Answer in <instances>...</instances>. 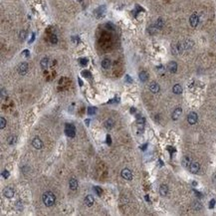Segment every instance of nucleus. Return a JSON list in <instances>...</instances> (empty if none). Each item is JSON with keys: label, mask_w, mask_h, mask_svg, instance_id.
Instances as JSON below:
<instances>
[{"label": "nucleus", "mask_w": 216, "mask_h": 216, "mask_svg": "<svg viewBox=\"0 0 216 216\" xmlns=\"http://www.w3.org/2000/svg\"><path fill=\"white\" fill-rule=\"evenodd\" d=\"M42 201L45 204V206H47V207L53 206L55 204V201H56L55 194L53 192H51V191H47V192L43 193V195H42Z\"/></svg>", "instance_id": "f257e3e1"}, {"label": "nucleus", "mask_w": 216, "mask_h": 216, "mask_svg": "<svg viewBox=\"0 0 216 216\" xmlns=\"http://www.w3.org/2000/svg\"><path fill=\"white\" fill-rule=\"evenodd\" d=\"M65 133L69 137H74L76 135V130L75 127L72 124H67L66 128H65Z\"/></svg>", "instance_id": "f03ea898"}, {"label": "nucleus", "mask_w": 216, "mask_h": 216, "mask_svg": "<svg viewBox=\"0 0 216 216\" xmlns=\"http://www.w3.org/2000/svg\"><path fill=\"white\" fill-rule=\"evenodd\" d=\"M121 175L123 178L127 179V180H132L133 179V173L129 168H124L121 172Z\"/></svg>", "instance_id": "7ed1b4c3"}, {"label": "nucleus", "mask_w": 216, "mask_h": 216, "mask_svg": "<svg viewBox=\"0 0 216 216\" xmlns=\"http://www.w3.org/2000/svg\"><path fill=\"white\" fill-rule=\"evenodd\" d=\"M197 120H198V117H197V114L194 113V112H191L187 117V121L190 125H195L197 123Z\"/></svg>", "instance_id": "20e7f679"}, {"label": "nucleus", "mask_w": 216, "mask_h": 216, "mask_svg": "<svg viewBox=\"0 0 216 216\" xmlns=\"http://www.w3.org/2000/svg\"><path fill=\"white\" fill-rule=\"evenodd\" d=\"M18 73L20 75H25L26 73L28 72V64L27 63H21L19 66H18Z\"/></svg>", "instance_id": "39448f33"}, {"label": "nucleus", "mask_w": 216, "mask_h": 216, "mask_svg": "<svg viewBox=\"0 0 216 216\" xmlns=\"http://www.w3.org/2000/svg\"><path fill=\"white\" fill-rule=\"evenodd\" d=\"M32 145L33 147H35L36 149H41L43 147V142L42 140L39 138V137H35L33 140H32Z\"/></svg>", "instance_id": "423d86ee"}, {"label": "nucleus", "mask_w": 216, "mask_h": 216, "mask_svg": "<svg viewBox=\"0 0 216 216\" xmlns=\"http://www.w3.org/2000/svg\"><path fill=\"white\" fill-rule=\"evenodd\" d=\"M198 22H199L198 16H197L196 14H192V15L190 16V18H189V23H190V25L193 28H195L198 25Z\"/></svg>", "instance_id": "0eeeda50"}, {"label": "nucleus", "mask_w": 216, "mask_h": 216, "mask_svg": "<svg viewBox=\"0 0 216 216\" xmlns=\"http://www.w3.org/2000/svg\"><path fill=\"white\" fill-rule=\"evenodd\" d=\"M199 168H200V165L198 162H192L189 166V170L191 173H197L199 171Z\"/></svg>", "instance_id": "6e6552de"}, {"label": "nucleus", "mask_w": 216, "mask_h": 216, "mask_svg": "<svg viewBox=\"0 0 216 216\" xmlns=\"http://www.w3.org/2000/svg\"><path fill=\"white\" fill-rule=\"evenodd\" d=\"M3 194L7 198H12L14 196V190H13V188H11V187H6V188L3 190Z\"/></svg>", "instance_id": "1a4fd4ad"}, {"label": "nucleus", "mask_w": 216, "mask_h": 216, "mask_svg": "<svg viewBox=\"0 0 216 216\" xmlns=\"http://www.w3.org/2000/svg\"><path fill=\"white\" fill-rule=\"evenodd\" d=\"M167 70L170 73H175L177 71V64L176 62H169L167 65Z\"/></svg>", "instance_id": "9d476101"}, {"label": "nucleus", "mask_w": 216, "mask_h": 216, "mask_svg": "<svg viewBox=\"0 0 216 216\" xmlns=\"http://www.w3.org/2000/svg\"><path fill=\"white\" fill-rule=\"evenodd\" d=\"M149 90H150L153 94H156V93H158V92H159L160 88H159V85H158L157 83L152 82V83L149 85Z\"/></svg>", "instance_id": "9b49d317"}, {"label": "nucleus", "mask_w": 216, "mask_h": 216, "mask_svg": "<svg viewBox=\"0 0 216 216\" xmlns=\"http://www.w3.org/2000/svg\"><path fill=\"white\" fill-rule=\"evenodd\" d=\"M181 114H182V110H181V108H176L174 110V112L172 113V120L177 121V120L180 118Z\"/></svg>", "instance_id": "f8f14e48"}, {"label": "nucleus", "mask_w": 216, "mask_h": 216, "mask_svg": "<svg viewBox=\"0 0 216 216\" xmlns=\"http://www.w3.org/2000/svg\"><path fill=\"white\" fill-rule=\"evenodd\" d=\"M94 197L92 196V195H87L86 197H85V203H86V205L88 206V207H91V206H93V204H94Z\"/></svg>", "instance_id": "ddd939ff"}, {"label": "nucleus", "mask_w": 216, "mask_h": 216, "mask_svg": "<svg viewBox=\"0 0 216 216\" xmlns=\"http://www.w3.org/2000/svg\"><path fill=\"white\" fill-rule=\"evenodd\" d=\"M69 186H70V188L72 189V190H76V189L78 188V181H77V179L76 178H71L70 179V181H69Z\"/></svg>", "instance_id": "4468645a"}, {"label": "nucleus", "mask_w": 216, "mask_h": 216, "mask_svg": "<svg viewBox=\"0 0 216 216\" xmlns=\"http://www.w3.org/2000/svg\"><path fill=\"white\" fill-rule=\"evenodd\" d=\"M191 163H192L191 157L188 156V155H185V156L183 157V159H182V165H183L184 167H189Z\"/></svg>", "instance_id": "2eb2a0df"}, {"label": "nucleus", "mask_w": 216, "mask_h": 216, "mask_svg": "<svg viewBox=\"0 0 216 216\" xmlns=\"http://www.w3.org/2000/svg\"><path fill=\"white\" fill-rule=\"evenodd\" d=\"M167 193H168V186L165 185V184L160 185V187H159V194L161 196H166Z\"/></svg>", "instance_id": "dca6fc26"}, {"label": "nucleus", "mask_w": 216, "mask_h": 216, "mask_svg": "<svg viewBox=\"0 0 216 216\" xmlns=\"http://www.w3.org/2000/svg\"><path fill=\"white\" fill-rule=\"evenodd\" d=\"M138 78L141 82H146L147 79H148V75H147V73L145 71H141L139 73V75H138Z\"/></svg>", "instance_id": "f3484780"}, {"label": "nucleus", "mask_w": 216, "mask_h": 216, "mask_svg": "<svg viewBox=\"0 0 216 216\" xmlns=\"http://www.w3.org/2000/svg\"><path fill=\"white\" fill-rule=\"evenodd\" d=\"M40 65H41V68L42 69H47L48 66H49V59L48 58H43L40 62Z\"/></svg>", "instance_id": "a211bd4d"}, {"label": "nucleus", "mask_w": 216, "mask_h": 216, "mask_svg": "<svg viewBox=\"0 0 216 216\" xmlns=\"http://www.w3.org/2000/svg\"><path fill=\"white\" fill-rule=\"evenodd\" d=\"M172 91H173L174 94L179 95V94L182 93V87H181L180 85H178V84H177V85H174L173 88H172Z\"/></svg>", "instance_id": "6ab92c4d"}, {"label": "nucleus", "mask_w": 216, "mask_h": 216, "mask_svg": "<svg viewBox=\"0 0 216 216\" xmlns=\"http://www.w3.org/2000/svg\"><path fill=\"white\" fill-rule=\"evenodd\" d=\"M102 67H103L104 69H109V68L111 67V61H110L109 59H104V60L102 61Z\"/></svg>", "instance_id": "aec40b11"}, {"label": "nucleus", "mask_w": 216, "mask_h": 216, "mask_svg": "<svg viewBox=\"0 0 216 216\" xmlns=\"http://www.w3.org/2000/svg\"><path fill=\"white\" fill-rule=\"evenodd\" d=\"M105 127L108 129V130H111L113 127H114V121L112 119H109L105 122Z\"/></svg>", "instance_id": "412c9836"}, {"label": "nucleus", "mask_w": 216, "mask_h": 216, "mask_svg": "<svg viewBox=\"0 0 216 216\" xmlns=\"http://www.w3.org/2000/svg\"><path fill=\"white\" fill-rule=\"evenodd\" d=\"M16 139H17V136H16V135H10V136L7 138V141H8V143H9L10 145H12V144H14V143L16 142Z\"/></svg>", "instance_id": "4be33fe9"}, {"label": "nucleus", "mask_w": 216, "mask_h": 216, "mask_svg": "<svg viewBox=\"0 0 216 216\" xmlns=\"http://www.w3.org/2000/svg\"><path fill=\"white\" fill-rule=\"evenodd\" d=\"M163 25H164V23H163V20H162L161 18H159V19H157V21H156V23H155V26L157 29H161L163 27Z\"/></svg>", "instance_id": "5701e85b"}, {"label": "nucleus", "mask_w": 216, "mask_h": 216, "mask_svg": "<svg viewBox=\"0 0 216 216\" xmlns=\"http://www.w3.org/2000/svg\"><path fill=\"white\" fill-rule=\"evenodd\" d=\"M6 127V120L4 118H0V129L3 130Z\"/></svg>", "instance_id": "b1692460"}, {"label": "nucleus", "mask_w": 216, "mask_h": 216, "mask_svg": "<svg viewBox=\"0 0 216 216\" xmlns=\"http://www.w3.org/2000/svg\"><path fill=\"white\" fill-rule=\"evenodd\" d=\"M50 42H51L52 44H56V43L58 42V39H57V36H56V35H51V37H50Z\"/></svg>", "instance_id": "393cba45"}, {"label": "nucleus", "mask_w": 216, "mask_h": 216, "mask_svg": "<svg viewBox=\"0 0 216 216\" xmlns=\"http://www.w3.org/2000/svg\"><path fill=\"white\" fill-rule=\"evenodd\" d=\"M193 207H194V209H196V210H200V209H201V204H200L199 202H194Z\"/></svg>", "instance_id": "a878e982"}, {"label": "nucleus", "mask_w": 216, "mask_h": 216, "mask_svg": "<svg viewBox=\"0 0 216 216\" xmlns=\"http://www.w3.org/2000/svg\"><path fill=\"white\" fill-rule=\"evenodd\" d=\"M19 38H20L21 40H24V39L26 38V32H25V31H21L20 34H19Z\"/></svg>", "instance_id": "bb28decb"}, {"label": "nucleus", "mask_w": 216, "mask_h": 216, "mask_svg": "<svg viewBox=\"0 0 216 216\" xmlns=\"http://www.w3.org/2000/svg\"><path fill=\"white\" fill-rule=\"evenodd\" d=\"M9 175H10V173H9V171H8V170H3V172H2V176H3L4 178H8V177H9Z\"/></svg>", "instance_id": "cd10ccee"}, {"label": "nucleus", "mask_w": 216, "mask_h": 216, "mask_svg": "<svg viewBox=\"0 0 216 216\" xmlns=\"http://www.w3.org/2000/svg\"><path fill=\"white\" fill-rule=\"evenodd\" d=\"M21 54H22V56H23V57H25V58H28V57L30 56V52H29L28 50H24V51H23V52H22Z\"/></svg>", "instance_id": "c85d7f7f"}, {"label": "nucleus", "mask_w": 216, "mask_h": 216, "mask_svg": "<svg viewBox=\"0 0 216 216\" xmlns=\"http://www.w3.org/2000/svg\"><path fill=\"white\" fill-rule=\"evenodd\" d=\"M82 75H83L84 77H87V78H89V77L91 76V73H90L89 71H83V72H82Z\"/></svg>", "instance_id": "c756f323"}, {"label": "nucleus", "mask_w": 216, "mask_h": 216, "mask_svg": "<svg viewBox=\"0 0 216 216\" xmlns=\"http://www.w3.org/2000/svg\"><path fill=\"white\" fill-rule=\"evenodd\" d=\"M95 191H96V193H97L99 196H101V194H102V189H100V187L96 186V187H95Z\"/></svg>", "instance_id": "7c9ffc66"}, {"label": "nucleus", "mask_w": 216, "mask_h": 216, "mask_svg": "<svg viewBox=\"0 0 216 216\" xmlns=\"http://www.w3.org/2000/svg\"><path fill=\"white\" fill-rule=\"evenodd\" d=\"M79 62H80V64H81L82 66H85V65L88 63V60H87V59H80Z\"/></svg>", "instance_id": "2f4dec72"}, {"label": "nucleus", "mask_w": 216, "mask_h": 216, "mask_svg": "<svg viewBox=\"0 0 216 216\" xmlns=\"http://www.w3.org/2000/svg\"><path fill=\"white\" fill-rule=\"evenodd\" d=\"M88 113H89V115L95 114V113H96V108H94V107H93V108H92V107H91V108H89V111H88Z\"/></svg>", "instance_id": "473e14b6"}, {"label": "nucleus", "mask_w": 216, "mask_h": 216, "mask_svg": "<svg viewBox=\"0 0 216 216\" xmlns=\"http://www.w3.org/2000/svg\"><path fill=\"white\" fill-rule=\"evenodd\" d=\"M214 205H215V200H214V199H212V200L210 201V204H209V208H213V207H214Z\"/></svg>", "instance_id": "72a5a7b5"}, {"label": "nucleus", "mask_w": 216, "mask_h": 216, "mask_svg": "<svg viewBox=\"0 0 216 216\" xmlns=\"http://www.w3.org/2000/svg\"><path fill=\"white\" fill-rule=\"evenodd\" d=\"M126 81L128 82V83H133V80L131 79V77L129 75H126Z\"/></svg>", "instance_id": "f704fd0d"}, {"label": "nucleus", "mask_w": 216, "mask_h": 216, "mask_svg": "<svg viewBox=\"0 0 216 216\" xmlns=\"http://www.w3.org/2000/svg\"><path fill=\"white\" fill-rule=\"evenodd\" d=\"M157 71H158V72H159V73H163V72H164V68H163V67H162V66H159V67H157Z\"/></svg>", "instance_id": "c9c22d12"}, {"label": "nucleus", "mask_w": 216, "mask_h": 216, "mask_svg": "<svg viewBox=\"0 0 216 216\" xmlns=\"http://www.w3.org/2000/svg\"><path fill=\"white\" fill-rule=\"evenodd\" d=\"M2 98H4V95L6 96V90H4V89H2Z\"/></svg>", "instance_id": "e433bc0d"}, {"label": "nucleus", "mask_w": 216, "mask_h": 216, "mask_svg": "<svg viewBox=\"0 0 216 216\" xmlns=\"http://www.w3.org/2000/svg\"><path fill=\"white\" fill-rule=\"evenodd\" d=\"M34 38H35V34H33V35H32V38H31V40L29 41V43H32V42L34 41Z\"/></svg>", "instance_id": "4c0bfd02"}, {"label": "nucleus", "mask_w": 216, "mask_h": 216, "mask_svg": "<svg viewBox=\"0 0 216 216\" xmlns=\"http://www.w3.org/2000/svg\"><path fill=\"white\" fill-rule=\"evenodd\" d=\"M107 139H108V140H107V142H108L109 144H111V136H110V135L107 136Z\"/></svg>", "instance_id": "58836bf2"}, {"label": "nucleus", "mask_w": 216, "mask_h": 216, "mask_svg": "<svg viewBox=\"0 0 216 216\" xmlns=\"http://www.w3.org/2000/svg\"><path fill=\"white\" fill-rule=\"evenodd\" d=\"M213 182L216 183V174H214V176H213Z\"/></svg>", "instance_id": "ea45409f"}, {"label": "nucleus", "mask_w": 216, "mask_h": 216, "mask_svg": "<svg viewBox=\"0 0 216 216\" xmlns=\"http://www.w3.org/2000/svg\"><path fill=\"white\" fill-rule=\"evenodd\" d=\"M86 123H87V126H89V123H90V121H89V120H87V121H86Z\"/></svg>", "instance_id": "a19ab883"}]
</instances>
